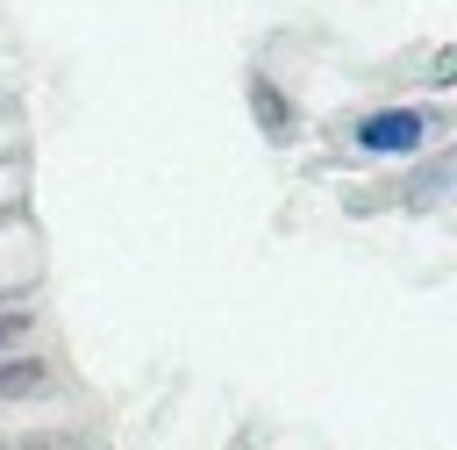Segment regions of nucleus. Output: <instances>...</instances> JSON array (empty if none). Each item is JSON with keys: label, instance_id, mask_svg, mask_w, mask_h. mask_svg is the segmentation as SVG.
Returning <instances> with one entry per match:
<instances>
[{"label": "nucleus", "instance_id": "3", "mask_svg": "<svg viewBox=\"0 0 457 450\" xmlns=\"http://www.w3.org/2000/svg\"><path fill=\"white\" fill-rule=\"evenodd\" d=\"M29 386H43V357H21L0 371V393H29Z\"/></svg>", "mask_w": 457, "mask_h": 450}, {"label": "nucleus", "instance_id": "1", "mask_svg": "<svg viewBox=\"0 0 457 450\" xmlns=\"http://www.w3.org/2000/svg\"><path fill=\"white\" fill-rule=\"evenodd\" d=\"M421 129H428V121H421L414 107H386V114H371V121L357 129V143H364V150H414Z\"/></svg>", "mask_w": 457, "mask_h": 450}, {"label": "nucleus", "instance_id": "2", "mask_svg": "<svg viewBox=\"0 0 457 450\" xmlns=\"http://www.w3.org/2000/svg\"><path fill=\"white\" fill-rule=\"evenodd\" d=\"M250 107H257V121H264V143H293L300 136V114H293V100H278V86L257 71L250 79Z\"/></svg>", "mask_w": 457, "mask_h": 450}, {"label": "nucleus", "instance_id": "4", "mask_svg": "<svg viewBox=\"0 0 457 450\" xmlns=\"http://www.w3.org/2000/svg\"><path fill=\"white\" fill-rule=\"evenodd\" d=\"M14 336H29V314H7L0 321V343H14Z\"/></svg>", "mask_w": 457, "mask_h": 450}]
</instances>
